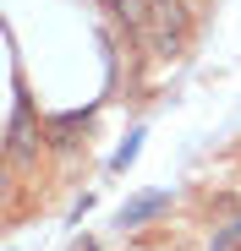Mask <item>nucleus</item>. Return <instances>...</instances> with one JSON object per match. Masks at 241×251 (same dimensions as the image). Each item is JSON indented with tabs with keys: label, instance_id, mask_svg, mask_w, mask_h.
<instances>
[{
	"label": "nucleus",
	"instance_id": "7",
	"mask_svg": "<svg viewBox=\"0 0 241 251\" xmlns=\"http://www.w3.org/2000/svg\"><path fill=\"white\" fill-rule=\"evenodd\" d=\"M77 251H93V246H88V240H83V246H77Z\"/></svg>",
	"mask_w": 241,
	"mask_h": 251
},
{
	"label": "nucleus",
	"instance_id": "4",
	"mask_svg": "<svg viewBox=\"0 0 241 251\" xmlns=\"http://www.w3.org/2000/svg\"><path fill=\"white\" fill-rule=\"evenodd\" d=\"M115 11H120V22H126V27L143 38V27H148V11H153V0H115Z\"/></svg>",
	"mask_w": 241,
	"mask_h": 251
},
{
	"label": "nucleus",
	"instance_id": "6",
	"mask_svg": "<svg viewBox=\"0 0 241 251\" xmlns=\"http://www.w3.org/2000/svg\"><path fill=\"white\" fill-rule=\"evenodd\" d=\"M137 148H143V131H132V137H126V148L115 153V170H126V164L137 158Z\"/></svg>",
	"mask_w": 241,
	"mask_h": 251
},
{
	"label": "nucleus",
	"instance_id": "1",
	"mask_svg": "<svg viewBox=\"0 0 241 251\" xmlns=\"http://www.w3.org/2000/svg\"><path fill=\"white\" fill-rule=\"evenodd\" d=\"M186 38H192L186 0H153V11H148V27H143V44H148L153 55L176 60V55L186 50Z\"/></svg>",
	"mask_w": 241,
	"mask_h": 251
},
{
	"label": "nucleus",
	"instance_id": "3",
	"mask_svg": "<svg viewBox=\"0 0 241 251\" xmlns=\"http://www.w3.org/2000/svg\"><path fill=\"white\" fill-rule=\"evenodd\" d=\"M88 115H93V109H71V115H55V120L44 126L50 148H60V153H66V148H71V131H77V126H88Z\"/></svg>",
	"mask_w": 241,
	"mask_h": 251
},
{
	"label": "nucleus",
	"instance_id": "2",
	"mask_svg": "<svg viewBox=\"0 0 241 251\" xmlns=\"http://www.w3.org/2000/svg\"><path fill=\"white\" fill-rule=\"evenodd\" d=\"M165 207H170V191H143L137 202H126V207L115 213V224H120V229H137V224H148L153 213H165Z\"/></svg>",
	"mask_w": 241,
	"mask_h": 251
},
{
	"label": "nucleus",
	"instance_id": "5",
	"mask_svg": "<svg viewBox=\"0 0 241 251\" xmlns=\"http://www.w3.org/2000/svg\"><path fill=\"white\" fill-rule=\"evenodd\" d=\"M209 251H241V219L225 224V229H214L209 235Z\"/></svg>",
	"mask_w": 241,
	"mask_h": 251
}]
</instances>
